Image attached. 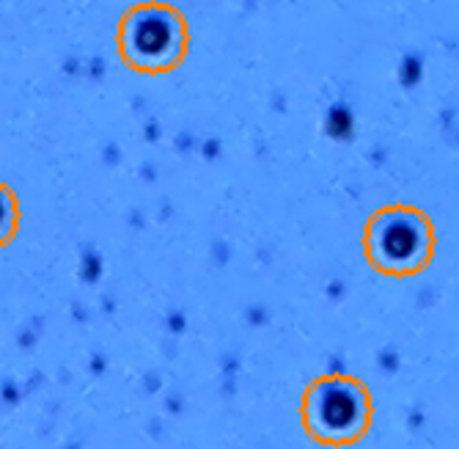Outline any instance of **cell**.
Instances as JSON below:
<instances>
[{
  "instance_id": "3957f363",
  "label": "cell",
  "mask_w": 459,
  "mask_h": 449,
  "mask_svg": "<svg viewBox=\"0 0 459 449\" xmlns=\"http://www.w3.org/2000/svg\"><path fill=\"white\" fill-rule=\"evenodd\" d=\"M371 400L352 378H319L303 400V422L311 438L330 444L358 441L368 430Z\"/></svg>"
},
{
  "instance_id": "6da1fadb",
  "label": "cell",
  "mask_w": 459,
  "mask_h": 449,
  "mask_svg": "<svg viewBox=\"0 0 459 449\" xmlns=\"http://www.w3.org/2000/svg\"><path fill=\"white\" fill-rule=\"evenodd\" d=\"M366 260L385 276H415L435 257V229L412 207H385L366 226Z\"/></svg>"
},
{
  "instance_id": "277c9868",
  "label": "cell",
  "mask_w": 459,
  "mask_h": 449,
  "mask_svg": "<svg viewBox=\"0 0 459 449\" xmlns=\"http://www.w3.org/2000/svg\"><path fill=\"white\" fill-rule=\"evenodd\" d=\"M17 226H20V204H17V196L6 185H0V249L9 246V242L14 240Z\"/></svg>"
},
{
  "instance_id": "7a4b0ae2",
  "label": "cell",
  "mask_w": 459,
  "mask_h": 449,
  "mask_svg": "<svg viewBox=\"0 0 459 449\" xmlns=\"http://www.w3.org/2000/svg\"><path fill=\"white\" fill-rule=\"evenodd\" d=\"M118 53L135 72H171L187 53V25L171 6H135L121 20Z\"/></svg>"
}]
</instances>
